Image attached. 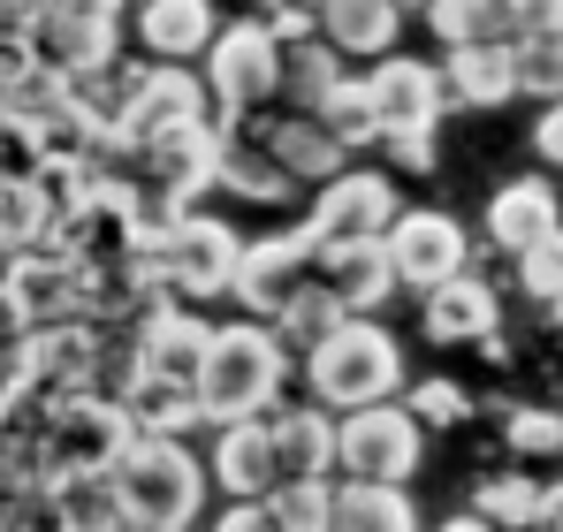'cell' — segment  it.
I'll list each match as a JSON object with an SVG mask.
<instances>
[{"label":"cell","instance_id":"obj_1","mask_svg":"<svg viewBox=\"0 0 563 532\" xmlns=\"http://www.w3.org/2000/svg\"><path fill=\"white\" fill-rule=\"evenodd\" d=\"M282 373H289V343H282L275 320L213 328V335H206V357H198V411H206V426L275 411Z\"/></svg>","mask_w":563,"mask_h":532},{"label":"cell","instance_id":"obj_2","mask_svg":"<svg viewBox=\"0 0 563 532\" xmlns=\"http://www.w3.org/2000/svg\"><path fill=\"white\" fill-rule=\"evenodd\" d=\"M114 472V495H122V518L145 532H176L206 510V479L213 464H198L184 448V434H130V448L107 464Z\"/></svg>","mask_w":563,"mask_h":532},{"label":"cell","instance_id":"obj_3","mask_svg":"<svg viewBox=\"0 0 563 532\" xmlns=\"http://www.w3.org/2000/svg\"><path fill=\"white\" fill-rule=\"evenodd\" d=\"M305 380H312V396H320L328 411H358V403L396 396L404 351H396L388 328H374L366 312H351V320H335V328L305 351Z\"/></svg>","mask_w":563,"mask_h":532},{"label":"cell","instance_id":"obj_4","mask_svg":"<svg viewBox=\"0 0 563 532\" xmlns=\"http://www.w3.org/2000/svg\"><path fill=\"white\" fill-rule=\"evenodd\" d=\"M130 434H137V419H130L122 396H107V388H77V396L54 403L46 464H54V472H107V464L130 448ZM54 472H46V479H54Z\"/></svg>","mask_w":563,"mask_h":532},{"label":"cell","instance_id":"obj_5","mask_svg":"<svg viewBox=\"0 0 563 532\" xmlns=\"http://www.w3.org/2000/svg\"><path fill=\"white\" fill-rule=\"evenodd\" d=\"M206 85L213 99L229 107V114H252V107H267L282 99V23H229V31H213V46H206Z\"/></svg>","mask_w":563,"mask_h":532},{"label":"cell","instance_id":"obj_6","mask_svg":"<svg viewBox=\"0 0 563 532\" xmlns=\"http://www.w3.org/2000/svg\"><path fill=\"white\" fill-rule=\"evenodd\" d=\"M0 281L15 289V304H23V320H31V328L92 320V266L77 259L62 236H46V244H31V252H15Z\"/></svg>","mask_w":563,"mask_h":532},{"label":"cell","instance_id":"obj_7","mask_svg":"<svg viewBox=\"0 0 563 532\" xmlns=\"http://www.w3.org/2000/svg\"><path fill=\"white\" fill-rule=\"evenodd\" d=\"M419 411L411 403H358V411H343V426H335V472H358V479H411V464H419Z\"/></svg>","mask_w":563,"mask_h":532},{"label":"cell","instance_id":"obj_8","mask_svg":"<svg viewBox=\"0 0 563 532\" xmlns=\"http://www.w3.org/2000/svg\"><path fill=\"white\" fill-rule=\"evenodd\" d=\"M320 274V229L305 221V229H289V236H267V244H244V266H236V281H229V297H244L260 320H275L282 304L305 289Z\"/></svg>","mask_w":563,"mask_h":532},{"label":"cell","instance_id":"obj_9","mask_svg":"<svg viewBox=\"0 0 563 532\" xmlns=\"http://www.w3.org/2000/svg\"><path fill=\"white\" fill-rule=\"evenodd\" d=\"M388 221H396V190H388V176H374V168H343V176L320 182V198H312V229H320V244L388 236Z\"/></svg>","mask_w":563,"mask_h":532},{"label":"cell","instance_id":"obj_10","mask_svg":"<svg viewBox=\"0 0 563 532\" xmlns=\"http://www.w3.org/2000/svg\"><path fill=\"white\" fill-rule=\"evenodd\" d=\"M465 229L450 213H396L388 221V259H396V281L404 289H434L450 274H465Z\"/></svg>","mask_w":563,"mask_h":532},{"label":"cell","instance_id":"obj_11","mask_svg":"<svg viewBox=\"0 0 563 532\" xmlns=\"http://www.w3.org/2000/svg\"><path fill=\"white\" fill-rule=\"evenodd\" d=\"M206 91L184 62H153V69H137V91H130V114H122V145H145V137H161V130H176V122H198V114H213L206 107Z\"/></svg>","mask_w":563,"mask_h":532},{"label":"cell","instance_id":"obj_12","mask_svg":"<svg viewBox=\"0 0 563 532\" xmlns=\"http://www.w3.org/2000/svg\"><path fill=\"white\" fill-rule=\"evenodd\" d=\"M206 320L190 312L184 297H168V304H153L137 328H130V343H137V373H153V380H184L198 388V357H206Z\"/></svg>","mask_w":563,"mask_h":532},{"label":"cell","instance_id":"obj_13","mask_svg":"<svg viewBox=\"0 0 563 532\" xmlns=\"http://www.w3.org/2000/svg\"><path fill=\"white\" fill-rule=\"evenodd\" d=\"M366 85H374L380 130H434V122H442V99H450V77H434V69L411 62V54H380Z\"/></svg>","mask_w":563,"mask_h":532},{"label":"cell","instance_id":"obj_14","mask_svg":"<svg viewBox=\"0 0 563 532\" xmlns=\"http://www.w3.org/2000/svg\"><path fill=\"white\" fill-rule=\"evenodd\" d=\"M31 46H38V62L46 69H62V77H85L99 62H114V23H99V15H77V8H46L38 23H31Z\"/></svg>","mask_w":563,"mask_h":532},{"label":"cell","instance_id":"obj_15","mask_svg":"<svg viewBox=\"0 0 563 532\" xmlns=\"http://www.w3.org/2000/svg\"><path fill=\"white\" fill-rule=\"evenodd\" d=\"M563 229V213H556V190L541 176H518V182H503L495 198H487V236L518 259V252H533L541 236H556Z\"/></svg>","mask_w":563,"mask_h":532},{"label":"cell","instance_id":"obj_16","mask_svg":"<svg viewBox=\"0 0 563 532\" xmlns=\"http://www.w3.org/2000/svg\"><path fill=\"white\" fill-rule=\"evenodd\" d=\"M419 320H427V335H434V343H487V335L503 328L495 289H487L479 274H450V281H434Z\"/></svg>","mask_w":563,"mask_h":532},{"label":"cell","instance_id":"obj_17","mask_svg":"<svg viewBox=\"0 0 563 532\" xmlns=\"http://www.w3.org/2000/svg\"><path fill=\"white\" fill-rule=\"evenodd\" d=\"M320 274L335 281V297L351 312H374L396 289V259H388V236H351V244H320Z\"/></svg>","mask_w":563,"mask_h":532},{"label":"cell","instance_id":"obj_18","mask_svg":"<svg viewBox=\"0 0 563 532\" xmlns=\"http://www.w3.org/2000/svg\"><path fill=\"white\" fill-rule=\"evenodd\" d=\"M213 0H137V46L153 62H190L213 46Z\"/></svg>","mask_w":563,"mask_h":532},{"label":"cell","instance_id":"obj_19","mask_svg":"<svg viewBox=\"0 0 563 532\" xmlns=\"http://www.w3.org/2000/svg\"><path fill=\"white\" fill-rule=\"evenodd\" d=\"M450 99L457 107H503L518 91V38H472V46H450Z\"/></svg>","mask_w":563,"mask_h":532},{"label":"cell","instance_id":"obj_20","mask_svg":"<svg viewBox=\"0 0 563 532\" xmlns=\"http://www.w3.org/2000/svg\"><path fill=\"white\" fill-rule=\"evenodd\" d=\"M213 479L229 495H275L282 464H275V426L267 419H229L213 442Z\"/></svg>","mask_w":563,"mask_h":532},{"label":"cell","instance_id":"obj_21","mask_svg":"<svg viewBox=\"0 0 563 532\" xmlns=\"http://www.w3.org/2000/svg\"><path fill=\"white\" fill-rule=\"evenodd\" d=\"M320 31L335 38V54L380 62L404 31V0H320Z\"/></svg>","mask_w":563,"mask_h":532},{"label":"cell","instance_id":"obj_22","mask_svg":"<svg viewBox=\"0 0 563 532\" xmlns=\"http://www.w3.org/2000/svg\"><path fill=\"white\" fill-rule=\"evenodd\" d=\"M343 54H335V38L320 31V46L305 38V31H282V99L297 107V114H320V99L343 85V69H335Z\"/></svg>","mask_w":563,"mask_h":532},{"label":"cell","instance_id":"obj_23","mask_svg":"<svg viewBox=\"0 0 563 532\" xmlns=\"http://www.w3.org/2000/svg\"><path fill=\"white\" fill-rule=\"evenodd\" d=\"M267 153H275L289 176H312V182H328V176H343V160H351V145L320 122V114H289V122H275V137H267Z\"/></svg>","mask_w":563,"mask_h":532},{"label":"cell","instance_id":"obj_24","mask_svg":"<svg viewBox=\"0 0 563 532\" xmlns=\"http://www.w3.org/2000/svg\"><path fill=\"white\" fill-rule=\"evenodd\" d=\"M275 464L282 479H328L335 472V426L320 411H275Z\"/></svg>","mask_w":563,"mask_h":532},{"label":"cell","instance_id":"obj_25","mask_svg":"<svg viewBox=\"0 0 563 532\" xmlns=\"http://www.w3.org/2000/svg\"><path fill=\"white\" fill-rule=\"evenodd\" d=\"M411 525V495L404 479H343L335 487V532H404Z\"/></svg>","mask_w":563,"mask_h":532},{"label":"cell","instance_id":"obj_26","mask_svg":"<svg viewBox=\"0 0 563 532\" xmlns=\"http://www.w3.org/2000/svg\"><path fill=\"white\" fill-rule=\"evenodd\" d=\"M46 510L62 525L92 532V525H130L122 518V495H114V472H54L46 479Z\"/></svg>","mask_w":563,"mask_h":532},{"label":"cell","instance_id":"obj_27","mask_svg":"<svg viewBox=\"0 0 563 532\" xmlns=\"http://www.w3.org/2000/svg\"><path fill=\"white\" fill-rule=\"evenodd\" d=\"M54 236V198L38 176H0V252H31Z\"/></svg>","mask_w":563,"mask_h":532},{"label":"cell","instance_id":"obj_28","mask_svg":"<svg viewBox=\"0 0 563 532\" xmlns=\"http://www.w3.org/2000/svg\"><path fill=\"white\" fill-rule=\"evenodd\" d=\"M427 23L442 46H472V38H518L510 0H427Z\"/></svg>","mask_w":563,"mask_h":532},{"label":"cell","instance_id":"obj_29","mask_svg":"<svg viewBox=\"0 0 563 532\" xmlns=\"http://www.w3.org/2000/svg\"><path fill=\"white\" fill-rule=\"evenodd\" d=\"M335 320H351V304L335 297V281H328V274H312V281H305V289L275 312V328H282V343H289V351H312Z\"/></svg>","mask_w":563,"mask_h":532},{"label":"cell","instance_id":"obj_30","mask_svg":"<svg viewBox=\"0 0 563 532\" xmlns=\"http://www.w3.org/2000/svg\"><path fill=\"white\" fill-rule=\"evenodd\" d=\"M267 510H275L282 532H328L335 525V487L328 479H275Z\"/></svg>","mask_w":563,"mask_h":532},{"label":"cell","instance_id":"obj_31","mask_svg":"<svg viewBox=\"0 0 563 532\" xmlns=\"http://www.w3.org/2000/svg\"><path fill=\"white\" fill-rule=\"evenodd\" d=\"M320 122H328V130H335V137L351 145V153H358V145H380V107H374V85H351V77H343V85L320 99Z\"/></svg>","mask_w":563,"mask_h":532},{"label":"cell","instance_id":"obj_32","mask_svg":"<svg viewBox=\"0 0 563 532\" xmlns=\"http://www.w3.org/2000/svg\"><path fill=\"white\" fill-rule=\"evenodd\" d=\"M289 168H282L275 153H267V160H260V153H236V145H229V153H221V190H236V198H260V206H275V198H289Z\"/></svg>","mask_w":563,"mask_h":532},{"label":"cell","instance_id":"obj_33","mask_svg":"<svg viewBox=\"0 0 563 532\" xmlns=\"http://www.w3.org/2000/svg\"><path fill=\"white\" fill-rule=\"evenodd\" d=\"M518 91L563 99V38L556 31H518Z\"/></svg>","mask_w":563,"mask_h":532},{"label":"cell","instance_id":"obj_34","mask_svg":"<svg viewBox=\"0 0 563 532\" xmlns=\"http://www.w3.org/2000/svg\"><path fill=\"white\" fill-rule=\"evenodd\" d=\"M503 434L518 456H563V411H510Z\"/></svg>","mask_w":563,"mask_h":532},{"label":"cell","instance_id":"obj_35","mask_svg":"<svg viewBox=\"0 0 563 532\" xmlns=\"http://www.w3.org/2000/svg\"><path fill=\"white\" fill-rule=\"evenodd\" d=\"M518 274H526V289H533L541 304H556V297H563V229H556V236H541L533 252H518Z\"/></svg>","mask_w":563,"mask_h":532},{"label":"cell","instance_id":"obj_36","mask_svg":"<svg viewBox=\"0 0 563 532\" xmlns=\"http://www.w3.org/2000/svg\"><path fill=\"white\" fill-rule=\"evenodd\" d=\"M479 518H495V525H533V518H541V495H533L526 479H495V487L479 495Z\"/></svg>","mask_w":563,"mask_h":532},{"label":"cell","instance_id":"obj_37","mask_svg":"<svg viewBox=\"0 0 563 532\" xmlns=\"http://www.w3.org/2000/svg\"><path fill=\"white\" fill-rule=\"evenodd\" d=\"M411 411H419L427 426H457V419H465V388H457V380H419V388H411Z\"/></svg>","mask_w":563,"mask_h":532},{"label":"cell","instance_id":"obj_38","mask_svg":"<svg viewBox=\"0 0 563 532\" xmlns=\"http://www.w3.org/2000/svg\"><path fill=\"white\" fill-rule=\"evenodd\" d=\"M380 145L396 153L404 176H427V168H434V130H380Z\"/></svg>","mask_w":563,"mask_h":532},{"label":"cell","instance_id":"obj_39","mask_svg":"<svg viewBox=\"0 0 563 532\" xmlns=\"http://www.w3.org/2000/svg\"><path fill=\"white\" fill-rule=\"evenodd\" d=\"M533 145H541L549 168H563V99H549V114L533 122Z\"/></svg>","mask_w":563,"mask_h":532},{"label":"cell","instance_id":"obj_40","mask_svg":"<svg viewBox=\"0 0 563 532\" xmlns=\"http://www.w3.org/2000/svg\"><path fill=\"white\" fill-rule=\"evenodd\" d=\"M518 31H563V0H510Z\"/></svg>","mask_w":563,"mask_h":532},{"label":"cell","instance_id":"obj_41","mask_svg":"<svg viewBox=\"0 0 563 532\" xmlns=\"http://www.w3.org/2000/svg\"><path fill=\"white\" fill-rule=\"evenodd\" d=\"M267 8V23H282V31H312V15H320V0H260Z\"/></svg>","mask_w":563,"mask_h":532},{"label":"cell","instance_id":"obj_42","mask_svg":"<svg viewBox=\"0 0 563 532\" xmlns=\"http://www.w3.org/2000/svg\"><path fill=\"white\" fill-rule=\"evenodd\" d=\"M62 8H77V15H99V23H114L130 0H62Z\"/></svg>","mask_w":563,"mask_h":532},{"label":"cell","instance_id":"obj_43","mask_svg":"<svg viewBox=\"0 0 563 532\" xmlns=\"http://www.w3.org/2000/svg\"><path fill=\"white\" fill-rule=\"evenodd\" d=\"M404 8H427V0H404Z\"/></svg>","mask_w":563,"mask_h":532},{"label":"cell","instance_id":"obj_44","mask_svg":"<svg viewBox=\"0 0 563 532\" xmlns=\"http://www.w3.org/2000/svg\"><path fill=\"white\" fill-rule=\"evenodd\" d=\"M556 38H563V31H556Z\"/></svg>","mask_w":563,"mask_h":532}]
</instances>
